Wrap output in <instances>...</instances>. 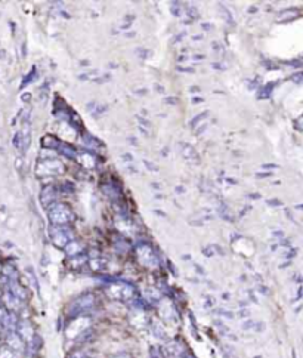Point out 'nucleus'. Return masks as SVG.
I'll use <instances>...</instances> for the list:
<instances>
[{
  "label": "nucleus",
  "instance_id": "40",
  "mask_svg": "<svg viewBox=\"0 0 303 358\" xmlns=\"http://www.w3.org/2000/svg\"><path fill=\"white\" fill-rule=\"evenodd\" d=\"M263 167H266V169H277L278 166H275V164H265Z\"/></svg>",
  "mask_w": 303,
  "mask_h": 358
},
{
  "label": "nucleus",
  "instance_id": "23",
  "mask_svg": "<svg viewBox=\"0 0 303 358\" xmlns=\"http://www.w3.org/2000/svg\"><path fill=\"white\" fill-rule=\"evenodd\" d=\"M86 262H87V256H84V255L81 253V255H77V256H74V258L70 259V266H71V268H80V266H83Z\"/></svg>",
  "mask_w": 303,
  "mask_h": 358
},
{
  "label": "nucleus",
  "instance_id": "14",
  "mask_svg": "<svg viewBox=\"0 0 303 358\" xmlns=\"http://www.w3.org/2000/svg\"><path fill=\"white\" fill-rule=\"evenodd\" d=\"M144 297L149 304H157V302H161V292L154 287H149L144 290Z\"/></svg>",
  "mask_w": 303,
  "mask_h": 358
},
{
  "label": "nucleus",
  "instance_id": "1",
  "mask_svg": "<svg viewBox=\"0 0 303 358\" xmlns=\"http://www.w3.org/2000/svg\"><path fill=\"white\" fill-rule=\"evenodd\" d=\"M107 293L111 299L115 301H132L136 296V289L130 283L125 281H112L107 286Z\"/></svg>",
  "mask_w": 303,
  "mask_h": 358
},
{
  "label": "nucleus",
  "instance_id": "37",
  "mask_svg": "<svg viewBox=\"0 0 303 358\" xmlns=\"http://www.w3.org/2000/svg\"><path fill=\"white\" fill-rule=\"evenodd\" d=\"M121 159H123L125 162H132V160H133L132 154H129V153H126V154H121Z\"/></svg>",
  "mask_w": 303,
  "mask_h": 358
},
{
  "label": "nucleus",
  "instance_id": "33",
  "mask_svg": "<svg viewBox=\"0 0 303 358\" xmlns=\"http://www.w3.org/2000/svg\"><path fill=\"white\" fill-rule=\"evenodd\" d=\"M144 164L149 169V170H153V172H159V166L157 164H154L153 162H148V160H144Z\"/></svg>",
  "mask_w": 303,
  "mask_h": 358
},
{
  "label": "nucleus",
  "instance_id": "36",
  "mask_svg": "<svg viewBox=\"0 0 303 358\" xmlns=\"http://www.w3.org/2000/svg\"><path fill=\"white\" fill-rule=\"evenodd\" d=\"M70 358H86V355L81 352V351H76L74 354H71V357Z\"/></svg>",
  "mask_w": 303,
  "mask_h": 358
},
{
  "label": "nucleus",
  "instance_id": "18",
  "mask_svg": "<svg viewBox=\"0 0 303 358\" xmlns=\"http://www.w3.org/2000/svg\"><path fill=\"white\" fill-rule=\"evenodd\" d=\"M182 154L185 156V159H188L190 162H198V154L194 150V146L190 144H184L182 145Z\"/></svg>",
  "mask_w": 303,
  "mask_h": 358
},
{
  "label": "nucleus",
  "instance_id": "29",
  "mask_svg": "<svg viewBox=\"0 0 303 358\" xmlns=\"http://www.w3.org/2000/svg\"><path fill=\"white\" fill-rule=\"evenodd\" d=\"M84 141H86V144H87L90 148H94V150H98V148L101 146V142H99L98 139H95L94 136H86Z\"/></svg>",
  "mask_w": 303,
  "mask_h": 358
},
{
  "label": "nucleus",
  "instance_id": "34",
  "mask_svg": "<svg viewBox=\"0 0 303 358\" xmlns=\"http://www.w3.org/2000/svg\"><path fill=\"white\" fill-rule=\"evenodd\" d=\"M34 76H36V67H33V71H30V74H28L27 79L24 80L22 86H27V83H28L30 80H34Z\"/></svg>",
  "mask_w": 303,
  "mask_h": 358
},
{
  "label": "nucleus",
  "instance_id": "26",
  "mask_svg": "<svg viewBox=\"0 0 303 358\" xmlns=\"http://www.w3.org/2000/svg\"><path fill=\"white\" fill-rule=\"evenodd\" d=\"M0 358H19V357L8 346H0Z\"/></svg>",
  "mask_w": 303,
  "mask_h": 358
},
{
  "label": "nucleus",
  "instance_id": "25",
  "mask_svg": "<svg viewBox=\"0 0 303 358\" xmlns=\"http://www.w3.org/2000/svg\"><path fill=\"white\" fill-rule=\"evenodd\" d=\"M219 215H221V218H223L226 221H232V213H231L229 207L225 203H221L219 204Z\"/></svg>",
  "mask_w": 303,
  "mask_h": 358
},
{
  "label": "nucleus",
  "instance_id": "9",
  "mask_svg": "<svg viewBox=\"0 0 303 358\" xmlns=\"http://www.w3.org/2000/svg\"><path fill=\"white\" fill-rule=\"evenodd\" d=\"M30 139H32V130H30V125L28 122L25 120L24 125H22V129H19V132L15 135L14 138V144L18 150H21V153H25L27 148H28V144H30Z\"/></svg>",
  "mask_w": 303,
  "mask_h": 358
},
{
  "label": "nucleus",
  "instance_id": "13",
  "mask_svg": "<svg viewBox=\"0 0 303 358\" xmlns=\"http://www.w3.org/2000/svg\"><path fill=\"white\" fill-rule=\"evenodd\" d=\"M8 284H9V292L16 297V299H19L21 302H24L25 299H27V290L19 284V281L18 280H12V281H8Z\"/></svg>",
  "mask_w": 303,
  "mask_h": 358
},
{
  "label": "nucleus",
  "instance_id": "22",
  "mask_svg": "<svg viewBox=\"0 0 303 358\" xmlns=\"http://www.w3.org/2000/svg\"><path fill=\"white\" fill-rule=\"evenodd\" d=\"M242 329L244 330H262L263 329V324L262 323H256V321H253V320H247V321H244L242 323Z\"/></svg>",
  "mask_w": 303,
  "mask_h": 358
},
{
  "label": "nucleus",
  "instance_id": "41",
  "mask_svg": "<svg viewBox=\"0 0 303 358\" xmlns=\"http://www.w3.org/2000/svg\"><path fill=\"white\" fill-rule=\"evenodd\" d=\"M203 101H204L203 98H194V99H192V102H194V104H197V102H203Z\"/></svg>",
  "mask_w": 303,
  "mask_h": 358
},
{
  "label": "nucleus",
  "instance_id": "5",
  "mask_svg": "<svg viewBox=\"0 0 303 358\" xmlns=\"http://www.w3.org/2000/svg\"><path fill=\"white\" fill-rule=\"evenodd\" d=\"M90 327V320L87 317H83V315H79V317H74V320L70 321V324L67 325L65 329V335L68 339H80Z\"/></svg>",
  "mask_w": 303,
  "mask_h": 358
},
{
  "label": "nucleus",
  "instance_id": "35",
  "mask_svg": "<svg viewBox=\"0 0 303 358\" xmlns=\"http://www.w3.org/2000/svg\"><path fill=\"white\" fill-rule=\"evenodd\" d=\"M111 358H132V355H130V354H126V352H121V354H115V355H112Z\"/></svg>",
  "mask_w": 303,
  "mask_h": 358
},
{
  "label": "nucleus",
  "instance_id": "39",
  "mask_svg": "<svg viewBox=\"0 0 303 358\" xmlns=\"http://www.w3.org/2000/svg\"><path fill=\"white\" fill-rule=\"evenodd\" d=\"M300 77H302V74H300V73H297V74H294V76H293L291 79H293V80H294L296 83H300V81H302V79H300Z\"/></svg>",
  "mask_w": 303,
  "mask_h": 358
},
{
  "label": "nucleus",
  "instance_id": "17",
  "mask_svg": "<svg viewBox=\"0 0 303 358\" xmlns=\"http://www.w3.org/2000/svg\"><path fill=\"white\" fill-rule=\"evenodd\" d=\"M107 265H108V262L105 259H102V258H94V259L89 260L90 270L95 271V273H102L107 268Z\"/></svg>",
  "mask_w": 303,
  "mask_h": 358
},
{
  "label": "nucleus",
  "instance_id": "4",
  "mask_svg": "<svg viewBox=\"0 0 303 358\" xmlns=\"http://www.w3.org/2000/svg\"><path fill=\"white\" fill-rule=\"evenodd\" d=\"M49 237H50L52 243L56 247H59V249H64L70 242L74 240V234H73V231L70 228H67V227H56V225L49 228Z\"/></svg>",
  "mask_w": 303,
  "mask_h": 358
},
{
  "label": "nucleus",
  "instance_id": "6",
  "mask_svg": "<svg viewBox=\"0 0 303 358\" xmlns=\"http://www.w3.org/2000/svg\"><path fill=\"white\" fill-rule=\"evenodd\" d=\"M94 307H95V296L92 293H86L77 297V299L70 305L68 314L71 317H79V315H83V312L92 309Z\"/></svg>",
  "mask_w": 303,
  "mask_h": 358
},
{
  "label": "nucleus",
  "instance_id": "21",
  "mask_svg": "<svg viewBox=\"0 0 303 358\" xmlns=\"http://www.w3.org/2000/svg\"><path fill=\"white\" fill-rule=\"evenodd\" d=\"M58 150H59L61 153H63L64 156L70 157V159H74V157L77 156L74 148H71L70 145H65V144H63V142H59V145H58Z\"/></svg>",
  "mask_w": 303,
  "mask_h": 358
},
{
  "label": "nucleus",
  "instance_id": "19",
  "mask_svg": "<svg viewBox=\"0 0 303 358\" xmlns=\"http://www.w3.org/2000/svg\"><path fill=\"white\" fill-rule=\"evenodd\" d=\"M42 144H43V148H46V150H55V148H58V145H59V141L56 138L48 135L42 139Z\"/></svg>",
  "mask_w": 303,
  "mask_h": 358
},
{
  "label": "nucleus",
  "instance_id": "45",
  "mask_svg": "<svg viewBox=\"0 0 303 358\" xmlns=\"http://www.w3.org/2000/svg\"><path fill=\"white\" fill-rule=\"evenodd\" d=\"M0 307H2V301H0Z\"/></svg>",
  "mask_w": 303,
  "mask_h": 358
},
{
  "label": "nucleus",
  "instance_id": "42",
  "mask_svg": "<svg viewBox=\"0 0 303 358\" xmlns=\"http://www.w3.org/2000/svg\"><path fill=\"white\" fill-rule=\"evenodd\" d=\"M156 213H157V215H161V216H166V213H163V212H160V211H156Z\"/></svg>",
  "mask_w": 303,
  "mask_h": 358
},
{
  "label": "nucleus",
  "instance_id": "24",
  "mask_svg": "<svg viewBox=\"0 0 303 358\" xmlns=\"http://www.w3.org/2000/svg\"><path fill=\"white\" fill-rule=\"evenodd\" d=\"M25 273H27V276H28L30 283H32V286L34 287V290H39V281H37V277H36V273H34L33 268H32V266H27V268H25Z\"/></svg>",
  "mask_w": 303,
  "mask_h": 358
},
{
  "label": "nucleus",
  "instance_id": "32",
  "mask_svg": "<svg viewBox=\"0 0 303 358\" xmlns=\"http://www.w3.org/2000/svg\"><path fill=\"white\" fill-rule=\"evenodd\" d=\"M185 11L188 12V15H190V18H192V19L198 16V11H197V9H195L194 6H188V8H187Z\"/></svg>",
  "mask_w": 303,
  "mask_h": 358
},
{
  "label": "nucleus",
  "instance_id": "3",
  "mask_svg": "<svg viewBox=\"0 0 303 358\" xmlns=\"http://www.w3.org/2000/svg\"><path fill=\"white\" fill-rule=\"evenodd\" d=\"M136 256H138V260L144 266L151 268V270H154V268L160 266V259H159L157 253L153 250V247H151L149 244H146V243H141L136 247Z\"/></svg>",
  "mask_w": 303,
  "mask_h": 358
},
{
  "label": "nucleus",
  "instance_id": "12",
  "mask_svg": "<svg viewBox=\"0 0 303 358\" xmlns=\"http://www.w3.org/2000/svg\"><path fill=\"white\" fill-rule=\"evenodd\" d=\"M56 200V190L53 185H46L45 188H42L40 193V201L45 207H50Z\"/></svg>",
  "mask_w": 303,
  "mask_h": 358
},
{
  "label": "nucleus",
  "instance_id": "43",
  "mask_svg": "<svg viewBox=\"0 0 303 358\" xmlns=\"http://www.w3.org/2000/svg\"><path fill=\"white\" fill-rule=\"evenodd\" d=\"M30 98V95L28 94H25V95H22V99H28Z\"/></svg>",
  "mask_w": 303,
  "mask_h": 358
},
{
  "label": "nucleus",
  "instance_id": "27",
  "mask_svg": "<svg viewBox=\"0 0 303 358\" xmlns=\"http://www.w3.org/2000/svg\"><path fill=\"white\" fill-rule=\"evenodd\" d=\"M153 332H154V335H156L157 338H160V339H166V333H164L163 327H161L159 323H153Z\"/></svg>",
  "mask_w": 303,
  "mask_h": 358
},
{
  "label": "nucleus",
  "instance_id": "28",
  "mask_svg": "<svg viewBox=\"0 0 303 358\" xmlns=\"http://www.w3.org/2000/svg\"><path fill=\"white\" fill-rule=\"evenodd\" d=\"M299 15V12L296 11V9H287V11H283L280 15H278V19H290V18H293V16H297Z\"/></svg>",
  "mask_w": 303,
  "mask_h": 358
},
{
  "label": "nucleus",
  "instance_id": "31",
  "mask_svg": "<svg viewBox=\"0 0 303 358\" xmlns=\"http://www.w3.org/2000/svg\"><path fill=\"white\" fill-rule=\"evenodd\" d=\"M207 115H208V111H203V113H201L200 115H197V117H194V118H192L191 125H192V126H195L197 123H200V122L203 120V118H206Z\"/></svg>",
  "mask_w": 303,
  "mask_h": 358
},
{
  "label": "nucleus",
  "instance_id": "16",
  "mask_svg": "<svg viewBox=\"0 0 303 358\" xmlns=\"http://www.w3.org/2000/svg\"><path fill=\"white\" fill-rule=\"evenodd\" d=\"M77 159H79V162H80L86 169H94V167L96 166V157L92 156L90 153H81V154L77 156Z\"/></svg>",
  "mask_w": 303,
  "mask_h": 358
},
{
  "label": "nucleus",
  "instance_id": "20",
  "mask_svg": "<svg viewBox=\"0 0 303 358\" xmlns=\"http://www.w3.org/2000/svg\"><path fill=\"white\" fill-rule=\"evenodd\" d=\"M102 191H104L108 197H111V198H118V197H120V190H118L114 184H107V185H104V187H102Z\"/></svg>",
  "mask_w": 303,
  "mask_h": 358
},
{
  "label": "nucleus",
  "instance_id": "7",
  "mask_svg": "<svg viewBox=\"0 0 303 358\" xmlns=\"http://www.w3.org/2000/svg\"><path fill=\"white\" fill-rule=\"evenodd\" d=\"M64 164L55 159H45L37 163L36 172L39 176H49V175H61L64 173Z\"/></svg>",
  "mask_w": 303,
  "mask_h": 358
},
{
  "label": "nucleus",
  "instance_id": "11",
  "mask_svg": "<svg viewBox=\"0 0 303 358\" xmlns=\"http://www.w3.org/2000/svg\"><path fill=\"white\" fill-rule=\"evenodd\" d=\"M3 304H5L3 308H6L8 311H11L14 314L19 312L21 311V307H22V302L19 299H16V297L9 290H6L5 294H3Z\"/></svg>",
  "mask_w": 303,
  "mask_h": 358
},
{
  "label": "nucleus",
  "instance_id": "44",
  "mask_svg": "<svg viewBox=\"0 0 303 358\" xmlns=\"http://www.w3.org/2000/svg\"><path fill=\"white\" fill-rule=\"evenodd\" d=\"M223 358H229V355H226V354H225V355H223Z\"/></svg>",
  "mask_w": 303,
  "mask_h": 358
},
{
  "label": "nucleus",
  "instance_id": "8",
  "mask_svg": "<svg viewBox=\"0 0 303 358\" xmlns=\"http://www.w3.org/2000/svg\"><path fill=\"white\" fill-rule=\"evenodd\" d=\"M15 332L19 335V338L25 342V345H30L33 341H34V338L37 336L36 333H34V329H33V325H32V323H30L28 320H18V324H16V329H15Z\"/></svg>",
  "mask_w": 303,
  "mask_h": 358
},
{
  "label": "nucleus",
  "instance_id": "15",
  "mask_svg": "<svg viewBox=\"0 0 303 358\" xmlns=\"http://www.w3.org/2000/svg\"><path fill=\"white\" fill-rule=\"evenodd\" d=\"M83 249H84V246H83L80 242H76V240L70 242V243L64 247L67 256H70V258H74V256H77V255H81Z\"/></svg>",
  "mask_w": 303,
  "mask_h": 358
},
{
  "label": "nucleus",
  "instance_id": "30",
  "mask_svg": "<svg viewBox=\"0 0 303 358\" xmlns=\"http://www.w3.org/2000/svg\"><path fill=\"white\" fill-rule=\"evenodd\" d=\"M216 314L218 315H221V317H225V318H234V314L231 312V311H228V309H225V308H219L218 311H216Z\"/></svg>",
  "mask_w": 303,
  "mask_h": 358
},
{
  "label": "nucleus",
  "instance_id": "38",
  "mask_svg": "<svg viewBox=\"0 0 303 358\" xmlns=\"http://www.w3.org/2000/svg\"><path fill=\"white\" fill-rule=\"evenodd\" d=\"M268 204H272V206H281L283 203L280 200H268Z\"/></svg>",
  "mask_w": 303,
  "mask_h": 358
},
{
  "label": "nucleus",
  "instance_id": "2",
  "mask_svg": "<svg viewBox=\"0 0 303 358\" xmlns=\"http://www.w3.org/2000/svg\"><path fill=\"white\" fill-rule=\"evenodd\" d=\"M49 219L56 227H65L71 221H74V213L65 204H52L49 209Z\"/></svg>",
  "mask_w": 303,
  "mask_h": 358
},
{
  "label": "nucleus",
  "instance_id": "10",
  "mask_svg": "<svg viewBox=\"0 0 303 358\" xmlns=\"http://www.w3.org/2000/svg\"><path fill=\"white\" fill-rule=\"evenodd\" d=\"M5 342H6V346L9 349H12L14 352H16L18 355L22 354L27 348L25 342L19 338V335L16 332H8L6 333V338H5Z\"/></svg>",
  "mask_w": 303,
  "mask_h": 358
}]
</instances>
